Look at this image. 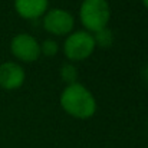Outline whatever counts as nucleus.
<instances>
[{
	"label": "nucleus",
	"instance_id": "nucleus-1",
	"mask_svg": "<svg viewBox=\"0 0 148 148\" xmlns=\"http://www.w3.org/2000/svg\"><path fill=\"white\" fill-rule=\"evenodd\" d=\"M60 108L72 118L89 119L97 114V99L94 94L82 84L75 82L66 85L59 97Z\"/></svg>",
	"mask_w": 148,
	"mask_h": 148
},
{
	"label": "nucleus",
	"instance_id": "nucleus-2",
	"mask_svg": "<svg viewBox=\"0 0 148 148\" xmlns=\"http://www.w3.org/2000/svg\"><path fill=\"white\" fill-rule=\"evenodd\" d=\"M79 20L84 30L97 33L108 27L111 20V6L106 0H82L79 6Z\"/></svg>",
	"mask_w": 148,
	"mask_h": 148
},
{
	"label": "nucleus",
	"instance_id": "nucleus-3",
	"mask_svg": "<svg viewBox=\"0 0 148 148\" xmlns=\"http://www.w3.org/2000/svg\"><path fill=\"white\" fill-rule=\"evenodd\" d=\"M97 49L94 35L86 30H73L69 33L62 45L63 55L68 60L72 62H81L88 59Z\"/></svg>",
	"mask_w": 148,
	"mask_h": 148
},
{
	"label": "nucleus",
	"instance_id": "nucleus-4",
	"mask_svg": "<svg viewBox=\"0 0 148 148\" xmlns=\"http://www.w3.org/2000/svg\"><path fill=\"white\" fill-rule=\"evenodd\" d=\"M43 29L53 36H68L73 32L75 17L69 10L55 7L48 10L42 19Z\"/></svg>",
	"mask_w": 148,
	"mask_h": 148
},
{
	"label": "nucleus",
	"instance_id": "nucleus-5",
	"mask_svg": "<svg viewBox=\"0 0 148 148\" xmlns=\"http://www.w3.org/2000/svg\"><path fill=\"white\" fill-rule=\"evenodd\" d=\"M10 52L12 55L23 62L33 63L40 58V43L30 33H17L10 40Z\"/></svg>",
	"mask_w": 148,
	"mask_h": 148
},
{
	"label": "nucleus",
	"instance_id": "nucleus-6",
	"mask_svg": "<svg viewBox=\"0 0 148 148\" xmlns=\"http://www.w3.org/2000/svg\"><path fill=\"white\" fill-rule=\"evenodd\" d=\"M26 79V73L22 65L17 62H3L0 65V88L4 91L19 89Z\"/></svg>",
	"mask_w": 148,
	"mask_h": 148
},
{
	"label": "nucleus",
	"instance_id": "nucleus-7",
	"mask_svg": "<svg viewBox=\"0 0 148 148\" xmlns=\"http://www.w3.org/2000/svg\"><path fill=\"white\" fill-rule=\"evenodd\" d=\"M13 7L19 17L25 20H35L43 17L48 12L49 0H14Z\"/></svg>",
	"mask_w": 148,
	"mask_h": 148
},
{
	"label": "nucleus",
	"instance_id": "nucleus-8",
	"mask_svg": "<svg viewBox=\"0 0 148 148\" xmlns=\"http://www.w3.org/2000/svg\"><path fill=\"white\" fill-rule=\"evenodd\" d=\"M59 76L62 79L63 84L66 85H72L75 82H78V69L73 63L68 62V63H63L59 69Z\"/></svg>",
	"mask_w": 148,
	"mask_h": 148
},
{
	"label": "nucleus",
	"instance_id": "nucleus-9",
	"mask_svg": "<svg viewBox=\"0 0 148 148\" xmlns=\"http://www.w3.org/2000/svg\"><path fill=\"white\" fill-rule=\"evenodd\" d=\"M94 39H95L97 46L102 48V49H106V48L112 46V43H114V32L109 27H105L97 33H94Z\"/></svg>",
	"mask_w": 148,
	"mask_h": 148
},
{
	"label": "nucleus",
	"instance_id": "nucleus-10",
	"mask_svg": "<svg viewBox=\"0 0 148 148\" xmlns=\"http://www.w3.org/2000/svg\"><path fill=\"white\" fill-rule=\"evenodd\" d=\"M58 52H59V45H58L56 40L46 39V40L42 42V45H40V53H42V55L50 58V56H55Z\"/></svg>",
	"mask_w": 148,
	"mask_h": 148
},
{
	"label": "nucleus",
	"instance_id": "nucleus-11",
	"mask_svg": "<svg viewBox=\"0 0 148 148\" xmlns=\"http://www.w3.org/2000/svg\"><path fill=\"white\" fill-rule=\"evenodd\" d=\"M143 76H144V79L148 82V65L144 68V69H143Z\"/></svg>",
	"mask_w": 148,
	"mask_h": 148
},
{
	"label": "nucleus",
	"instance_id": "nucleus-12",
	"mask_svg": "<svg viewBox=\"0 0 148 148\" xmlns=\"http://www.w3.org/2000/svg\"><path fill=\"white\" fill-rule=\"evenodd\" d=\"M141 1H143L144 7H145V9H148V0H141Z\"/></svg>",
	"mask_w": 148,
	"mask_h": 148
}]
</instances>
